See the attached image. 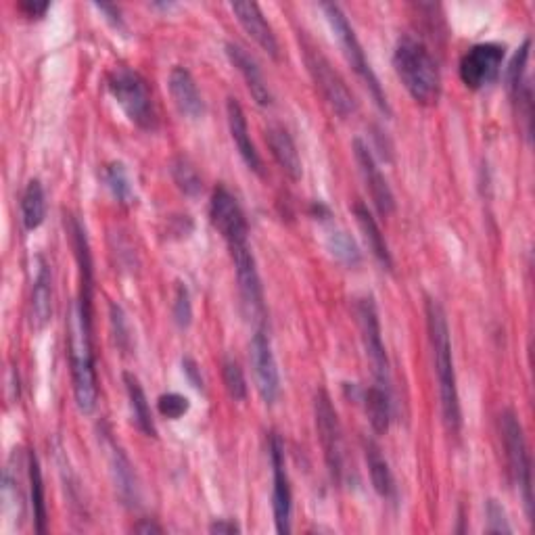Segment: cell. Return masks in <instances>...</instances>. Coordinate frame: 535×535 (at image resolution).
I'll return each instance as SVG.
<instances>
[{
	"instance_id": "obj_1",
	"label": "cell",
	"mask_w": 535,
	"mask_h": 535,
	"mask_svg": "<svg viewBox=\"0 0 535 535\" xmlns=\"http://www.w3.org/2000/svg\"><path fill=\"white\" fill-rule=\"evenodd\" d=\"M425 312H427L429 343H431L433 362H435V377L439 385L441 414H444V423L448 431L458 433L462 427V412H460V395H458V383H456L446 310L441 308L437 299L427 297Z\"/></svg>"
},
{
	"instance_id": "obj_2",
	"label": "cell",
	"mask_w": 535,
	"mask_h": 535,
	"mask_svg": "<svg viewBox=\"0 0 535 535\" xmlns=\"http://www.w3.org/2000/svg\"><path fill=\"white\" fill-rule=\"evenodd\" d=\"M67 333L76 406L80 412L92 414L97 408L99 398L95 352H92V308H86L80 301H74L67 318Z\"/></svg>"
},
{
	"instance_id": "obj_3",
	"label": "cell",
	"mask_w": 535,
	"mask_h": 535,
	"mask_svg": "<svg viewBox=\"0 0 535 535\" xmlns=\"http://www.w3.org/2000/svg\"><path fill=\"white\" fill-rule=\"evenodd\" d=\"M395 74L418 105H433L441 95V74L427 46L412 36H402L393 51Z\"/></svg>"
},
{
	"instance_id": "obj_4",
	"label": "cell",
	"mask_w": 535,
	"mask_h": 535,
	"mask_svg": "<svg viewBox=\"0 0 535 535\" xmlns=\"http://www.w3.org/2000/svg\"><path fill=\"white\" fill-rule=\"evenodd\" d=\"M322 11H324V17H327L329 26L341 46L343 51V57L347 59V63L352 65V69L356 72V76L364 82V86L368 88L370 97L375 99V105L385 113V115H391V107L387 103V97L383 92V86L375 74V69H372L370 61L366 59V53L362 49V44L356 36V30L352 28V23L347 21L345 13L341 11L339 5H333V3H327L322 5Z\"/></svg>"
},
{
	"instance_id": "obj_5",
	"label": "cell",
	"mask_w": 535,
	"mask_h": 535,
	"mask_svg": "<svg viewBox=\"0 0 535 535\" xmlns=\"http://www.w3.org/2000/svg\"><path fill=\"white\" fill-rule=\"evenodd\" d=\"M107 88L126 118L141 130L153 132L157 128V113L147 80L130 67L113 69L107 78Z\"/></svg>"
},
{
	"instance_id": "obj_6",
	"label": "cell",
	"mask_w": 535,
	"mask_h": 535,
	"mask_svg": "<svg viewBox=\"0 0 535 535\" xmlns=\"http://www.w3.org/2000/svg\"><path fill=\"white\" fill-rule=\"evenodd\" d=\"M500 433H502V444L508 460V471L513 475V481L517 483L527 519L531 521L533 517V496H531V458L527 450L525 433L521 427L519 416L515 410H504L500 414Z\"/></svg>"
},
{
	"instance_id": "obj_7",
	"label": "cell",
	"mask_w": 535,
	"mask_h": 535,
	"mask_svg": "<svg viewBox=\"0 0 535 535\" xmlns=\"http://www.w3.org/2000/svg\"><path fill=\"white\" fill-rule=\"evenodd\" d=\"M304 61L316 88L320 90V95L331 105V109L339 115V118L345 120V118H350V115H354L358 109L354 92L347 88L339 72H335L331 61L310 42L304 44Z\"/></svg>"
},
{
	"instance_id": "obj_8",
	"label": "cell",
	"mask_w": 535,
	"mask_h": 535,
	"mask_svg": "<svg viewBox=\"0 0 535 535\" xmlns=\"http://www.w3.org/2000/svg\"><path fill=\"white\" fill-rule=\"evenodd\" d=\"M314 421H316L320 446L324 452V462H327L331 479L335 483H341L343 467H345L343 431H341L339 414L333 406L331 395L324 389H318L314 395Z\"/></svg>"
},
{
	"instance_id": "obj_9",
	"label": "cell",
	"mask_w": 535,
	"mask_h": 535,
	"mask_svg": "<svg viewBox=\"0 0 535 535\" xmlns=\"http://www.w3.org/2000/svg\"><path fill=\"white\" fill-rule=\"evenodd\" d=\"M356 318L360 327V337L364 345V354L372 366V375L377 377V385L389 389V360L385 352V343L381 335L379 312L372 297H360L356 301Z\"/></svg>"
},
{
	"instance_id": "obj_10",
	"label": "cell",
	"mask_w": 535,
	"mask_h": 535,
	"mask_svg": "<svg viewBox=\"0 0 535 535\" xmlns=\"http://www.w3.org/2000/svg\"><path fill=\"white\" fill-rule=\"evenodd\" d=\"M504 44L481 42L471 46L460 59L458 74L462 84L471 90H481L498 80L504 63Z\"/></svg>"
},
{
	"instance_id": "obj_11",
	"label": "cell",
	"mask_w": 535,
	"mask_h": 535,
	"mask_svg": "<svg viewBox=\"0 0 535 535\" xmlns=\"http://www.w3.org/2000/svg\"><path fill=\"white\" fill-rule=\"evenodd\" d=\"M209 218H212L214 228L220 232V237L226 241L228 249H235L241 245H249V226L243 209L226 186H216L212 195V203H209Z\"/></svg>"
},
{
	"instance_id": "obj_12",
	"label": "cell",
	"mask_w": 535,
	"mask_h": 535,
	"mask_svg": "<svg viewBox=\"0 0 535 535\" xmlns=\"http://www.w3.org/2000/svg\"><path fill=\"white\" fill-rule=\"evenodd\" d=\"M270 462H272V513L274 525L281 535L291 533V510L293 494L285 464V444L276 433L270 437Z\"/></svg>"
},
{
	"instance_id": "obj_13",
	"label": "cell",
	"mask_w": 535,
	"mask_h": 535,
	"mask_svg": "<svg viewBox=\"0 0 535 535\" xmlns=\"http://www.w3.org/2000/svg\"><path fill=\"white\" fill-rule=\"evenodd\" d=\"M249 358H251V370L255 387H258L260 398L272 406L278 395H281V375H278V364L272 352L270 339L264 329L255 331L249 345Z\"/></svg>"
},
{
	"instance_id": "obj_14",
	"label": "cell",
	"mask_w": 535,
	"mask_h": 535,
	"mask_svg": "<svg viewBox=\"0 0 535 535\" xmlns=\"http://www.w3.org/2000/svg\"><path fill=\"white\" fill-rule=\"evenodd\" d=\"M232 262H235V272H237V283H239V293L243 299V308L249 318L264 322V287L262 278L258 272V264L251 253L249 245H241L230 249Z\"/></svg>"
},
{
	"instance_id": "obj_15",
	"label": "cell",
	"mask_w": 535,
	"mask_h": 535,
	"mask_svg": "<svg viewBox=\"0 0 535 535\" xmlns=\"http://www.w3.org/2000/svg\"><path fill=\"white\" fill-rule=\"evenodd\" d=\"M352 147H354V157L358 161L360 174L366 182V189L370 193L372 203H375V207H377V212L381 216H391L395 212V197H393V191H391L387 178L383 176L381 168L377 166L375 155H372V151L368 149V145L362 141V138H354Z\"/></svg>"
},
{
	"instance_id": "obj_16",
	"label": "cell",
	"mask_w": 535,
	"mask_h": 535,
	"mask_svg": "<svg viewBox=\"0 0 535 535\" xmlns=\"http://www.w3.org/2000/svg\"><path fill=\"white\" fill-rule=\"evenodd\" d=\"M224 51H226L228 61L232 65H235L237 72L243 76V80H245V84H247V88L251 92L253 101L258 103L260 107H270L272 101H274V97H272V92H270V88L266 84V78L262 74V69H260L258 61H255L247 53V49H243V46L237 44V42H226Z\"/></svg>"
},
{
	"instance_id": "obj_17",
	"label": "cell",
	"mask_w": 535,
	"mask_h": 535,
	"mask_svg": "<svg viewBox=\"0 0 535 535\" xmlns=\"http://www.w3.org/2000/svg\"><path fill=\"white\" fill-rule=\"evenodd\" d=\"M226 118H228V130L232 136V143H235L241 159L245 161V166L253 172L258 174L260 178H264V161L255 149L253 141H251V134H249V126H247V118H245V111L241 107V103L237 99H228L226 103Z\"/></svg>"
},
{
	"instance_id": "obj_18",
	"label": "cell",
	"mask_w": 535,
	"mask_h": 535,
	"mask_svg": "<svg viewBox=\"0 0 535 535\" xmlns=\"http://www.w3.org/2000/svg\"><path fill=\"white\" fill-rule=\"evenodd\" d=\"M232 13H235L237 21L241 23V28L255 40V44L260 46L262 51H266L272 59L281 57V46H278L276 34L268 19L264 17L260 5L255 3H232L230 5Z\"/></svg>"
},
{
	"instance_id": "obj_19",
	"label": "cell",
	"mask_w": 535,
	"mask_h": 535,
	"mask_svg": "<svg viewBox=\"0 0 535 535\" xmlns=\"http://www.w3.org/2000/svg\"><path fill=\"white\" fill-rule=\"evenodd\" d=\"M105 448L109 454V469L115 483V492H118L120 500L126 506H138V502H141V487H138L132 462L111 437H105Z\"/></svg>"
},
{
	"instance_id": "obj_20",
	"label": "cell",
	"mask_w": 535,
	"mask_h": 535,
	"mask_svg": "<svg viewBox=\"0 0 535 535\" xmlns=\"http://www.w3.org/2000/svg\"><path fill=\"white\" fill-rule=\"evenodd\" d=\"M168 86H170V95L182 115H186V118H191V120L201 118L205 105L201 99V92L197 88V82L191 76L189 69L174 67L170 72Z\"/></svg>"
},
{
	"instance_id": "obj_21",
	"label": "cell",
	"mask_w": 535,
	"mask_h": 535,
	"mask_svg": "<svg viewBox=\"0 0 535 535\" xmlns=\"http://www.w3.org/2000/svg\"><path fill=\"white\" fill-rule=\"evenodd\" d=\"M53 316V278L42 255L36 258V276L32 287V327L42 331Z\"/></svg>"
},
{
	"instance_id": "obj_22",
	"label": "cell",
	"mask_w": 535,
	"mask_h": 535,
	"mask_svg": "<svg viewBox=\"0 0 535 535\" xmlns=\"http://www.w3.org/2000/svg\"><path fill=\"white\" fill-rule=\"evenodd\" d=\"M266 141L278 168L291 180H299L304 176V166H301V157L295 147V141L283 126H268Z\"/></svg>"
},
{
	"instance_id": "obj_23",
	"label": "cell",
	"mask_w": 535,
	"mask_h": 535,
	"mask_svg": "<svg viewBox=\"0 0 535 535\" xmlns=\"http://www.w3.org/2000/svg\"><path fill=\"white\" fill-rule=\"evenodd\" d=\"M354 216H356V222L362 230V235H364V241L370 249V253L375 255V260L385 268V270H393V258H391V251H389V245L383 237V232L377 224V220L372 218V214L368 212V207L358 201L354 205Z\"/></svg>"
},
{
	"instance_id": "obj_24",
	"label": "cell",
	"mask_w": 535,
	"mask_h": 535,
	"mask_svg": "<svg viewBox=\"0 0 535 535\" xmlns=\"http://www.w3.org/2000/svg\"><path fill=\"white\" fill-rule=\"evenodd\" d=\"M124 385H126V395H128L134 425L143 435L157 437L155 418H153V412H151V406H149V400H147L141 381H138L132 372H124Z\"/></svg>"
},
{
	"instance_id": "obj_25",
	"label": "cell",
	"mask_w": 535,
	"mask_h": 535,
	"mask_svg": "<svg viewBox=\"0 0 535 535\" xmlns=\"http://www.w3.org/2000/svg\"><path fill=\"white\" fill-rule=\"evenodd\" d=\"M19 464H21V454L15 450L7 462V469L3 475L5 513L17 519V525H21L23 517H26V494L21 490V477L17 471Z\"/></svg>"
},
{
	"instance_id": "obj_26",
	"label": "cell",
	"mask_w": 535,
	"mask_h": 535,
	"mask_svg": "<svg viewBox=\"0 0 535 535\" xmlns=\"http://www.w3.org/2000/svg\"><path fill=\"white\" fill-rule=\"evenodd\" d=\"M362 402L368 416V423L372 431L383 435L389 431L391 425V395L389 389L381 385H372L362 391Z\"/></svg>"
},
{
	"instance_id": "obj_27",
	"label": "cell",
	"mask_w": 535,
	"mask_h": 535,
	"mask_svg": "<svg viewBox=\"0 0 535 535\" xmlns=\"http://www.w3.org/2000/svg\"><path fill=\"white\" fill-rule=\"evenodd\" d=\"M364 456H366L368 473H370V481H372V487H375V492L385 500L395 498L393 473L389 469V462L383 458L375 441H368V444H364Z\"/></svg>"
},
{
	"instance_id": "obj_28",
	"label": "cell",
	"mask_w": 535,
	"mask_h": 535,
	"mask_svg": "<svg viewBox=\"0 0 535 535\" xmlns=\"http://www.w3.org/2000/svg\"><path fill=\"white\" fill-rule=\"evenodd\" d=\"M324 245H327L329 253L339 264H343L347 268L360 266L362 251H360L358 243L350 235H347L345 230H341L337 226L327 228V232H324Z\"/></svg>"
},
{
	"instance_id": "obj_29",
	"label": "cell",
	"mask_w": 535,
	"mask_h": 535,
	"mask_svg": "<svg viewBox=\"0 0 535 535\" xmlns=\"http://www.w3.org/2000/svg\"><path fill=\"white\" fill-rule=\"evenodd\" d=\"M46 218V193L40 180H30L21 195V222L26 230H36Z\"/></svg>"
},
{
	"instance_id": "obj_30",
	"label": "cell",
	"mask_w": 535,
	"mask_h": 535,
	"mask_svg": "<svg viewBox=\"0 0 535 535\" xmlns=\"http://www.w3.org/2000/svg\"><path fill=\"white\" fill-rule=\"evenodd\" d=\"M28 485H30V506L34 510V523L36 531H46V504H44V483L40 462L34 452H28Z\"/></svg>"
},
{
	"instance_id": "obj_31",
	"label": "cell",
	"mask_w": 535,
	"mask_h": 535,
	"mask_svg": "<svg viewBox=\"0 0 535 535\" xmlns=\"http://www.w3.org/2000/svg\"><path fill=\"white\" fill-rule=\"evenodd\" d=\"M103 182L107 186V191L118 203L130 205L134 201L132 182L122 161H109V164L103 168Z\"/></svg>"
},
{
	"instance_id": "obj_32",
	"label": "cell",
	"mask_w": 535,
	"mask_h": 535,
	"mask_svg": "<svg viewBox=\"0 0 535 535\" xmlns=\"http://www.w3.org/2000/svg\"><path fill=\"white\" fill-rule=\"evenodd\" d=\"M170 174L176 182L178 189L186 195V197H197L203 191V182L201 176L197 172V168L191 164L189 159L178 155L172 159L170 164Z\"/></svg>"
},
{
	"instance_id": "obj_33",
	"label": "cell",
	"mask_w": 535,
	"mask_h": 535,
	"mask_svg": "<svg viewBox=\"0 0 535 535\" xmlns=\"http://www.w3.org/2000/svg\"><path fill=\"white\" fill-rule=\"evenodd\" d=\"M222 379L232 400L243 402L247 398V381H245L243 368L239 366V362L226 358L222 364Z\"/></svg>"
},
{
	"instance_id": "obj_34",
	"label": "cell",
	"mask_w": 535,
	"mask_h": 535,
	"mask_svg": "<svg viewBox=\"0 0 535 535\" xmlns=\"http://www.w3.org/2000/svg\"><path fill=\"white\" fill-rule=\"evenodd\" d=\"M172 314H174V322L178 324L180 329H189L191 327V322H193V304H191V293H189V289H186L184 283H178L176 285Z\"/></svg>"
},
{
	"instance_id": "obj_35",
	"label": "cell",
	"mask_w": 535,
	"mask_h": 535,
	"mask_svg": "<svg viewBox=\"0 0 535 535\" xmlns=\"http://www.w3.org/2000/svg\"><path fill=\"white\" fill-rule=\"evenodd\" d=\"M485 517H487L485 533H513V525H510L506 510L498 500L490 498L485 502Z\"/></svg>"
},
{
	"instance_id": "obj_36",
	"label": "cell",
	"mask_w": 535,
	"mask_h": 535,
	"mask_svg": "<svg viewBox=\"0 0 535 535\" xmlns=\"http://www.w3.org/2000/svg\"><path fill=\"white\" fill-rule=\"evenodd\" d=\"M157 410L161 416L170 418V421H178V418H182L191 410V402L180 393H164L157 400Z\"/></svg>"
},
{
	"instance_id": "obj_37",
	"label": "cell",
	"mask_w": 535,
	"mask_h": 535,
	"mask_svg": "<svg viewBox=\"0 0 535 535\" xmlns=\"http://www.w3.org/2000/svg\"><path fill=\"white\" fill-rule=\"evenodd\" d=\"M109 318H111V329H113L115 343H118V347H122L124 352H128L130 343H132V335H130V324H128L124 310L118 304H111Z\"/></svg>"
},
{
	"instance_id": "obj_38",
	"label": "cell",
	"mask_w": 535,
	"mask_h": 535,
	"mask_svg": "<svg viewBox=\"0 0 535 535\" xmlns=\"http://www.w3.org/2000/svg\"><path fill=\"white\" fill-rule=\"evenodd\" d=\"M95 9L99 13L105 15V19L111 23L115 30H124V19H122V11L115 7V5H95Z\"/></svg>"
},
{
	"instance_id": "obj_39",
	"label": "cell",
	"mask_w": 535,
	"mask_h": 535,
	"mask_svg": "<svg viewBox=\"0 0 535 535\" xmlns=\"http://www.w3.org/2000/svg\"><path fill=\"white\" fill-rule=\"evenodd\" d=\"M182 368H184V375L189 377L191 385H193L195 389L201 391V389H203V379H201V370H199L197 362L191 360V358H184V360H182Z\"/></svg>"
},
{
	"instance_id": "obj_40",
	"label": "cell",
	"mask_w": 535,
	"mask_h": 535,
	"mask_svg": "<svg viewBox=\"0 0 535 535\" xmlns=\"http://www.w3.org/2000/svg\"><path fill=\"white\" fill-rule=\"evenodd\" d=\"M209 533L235 535V533H241V527L232 519H216L212 525H209Z\"/></svg>"
},
{
	"instance_id": "obj_41",
	"label": "cell",
	"mask_w": 535,
	"mask_h": 535,
	"mask_svg": "<svg viewBox=\"0 0 535 535\" xmlns=\"http://www.w3.org/2000/svg\"><path fill=\"white\" fill-rule=\"evenodd\" d=\"M51 9L49 3H32V0H26V3H19V11L26 13L28 17H44V13Z\"/></svg>"
},
{
	"instance_id": "obj_42",
	"label": "cell",
	"mask_w": 535,
	"mask_h": 535,
	"mask_svg": "<svg viewBox=\"0 0 535 535\" xmlns=\"http://www.w3.org/2000/svg\"><path fill=\"white\" fill-rule=\"evenodd\" d=\"M134 531H136V533H143V535H149V533H164V527L157 525L155 521L145 519V521H141V523H136V525H134Z\"/></svg>"
}]
</instances>
